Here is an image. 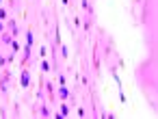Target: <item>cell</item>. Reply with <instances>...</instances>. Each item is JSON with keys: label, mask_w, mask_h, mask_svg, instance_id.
<instances>
[{"label": "cell", "mask_w": 158, "mask_h": 119, "mask_svg": "<svg viewBox=\"0 0 158 119\" xmlns=\"http://www.w3.org/2000/svg\"><path fill=\"white\" fill-rule=\"evenodd\" d=\"M20 85H22V87H28V85H31V74H28V71H22V76H20Z\"/></svg>", "instance_id": "obj_1"}, {"label": "cell", "mask_w": 158, "mask_h": 119, "mask_svg": "<svg viewBox=\"0 0 158 119\" xmlns=\"http://www.w3.org/2000/svg\"><path fill=\"white\" fill-rule=\"evenodd\" d=\"M59 95H61L63 100H67V98H70V89H67L65 85H61V91H59Z\"/></svg>", "instance_id": "obj_2"}, {"label": "cell", "mask_w": 158, "mask_h": 119, "mask_svg": "<svg viewBox=\"0 0 158 119\" xmlns=\"http://www.w3.org/2000/svg\"><path fill=\"white\" fill-rule=\"evenodd\" d=\"M56 117H70V108L63 104V106H61V115H56Z\"/></svg>", "instance_id": "obj_3"}, {"label": "cell", "mask_w": 158, "mask_h": 119, "mask_svg": "<svg viewBox=\"0 0 158 119\" xmlns=\"http://www.w3.org/2000/svg\"><path fill=\"white\" fill-rule=\"evenodd\" d=\"M41 69H43V71H50V63H48V61H41Z\"/></svg>", "instance_id": "obj_4"}, {"label": "cell", "mask_w": 158, "mask_h": 119, "mask_svg": "<svg viewBox=\"0 0 158 119\" xmlns=\"http://www.w3.org/2000/svg\"><path fill=\"white\" fill-rule=\"evenodd\" d=\"M11 50H13V52L20 50V43H17V41H11Z\"/></svg>", "instance_id": "obj_5"}, {"label": "cell", "mask_w": 158, "mask_h": 119, "mask_svg": "<svg viewBox=\"0 0 158 119\" xmlns=\"http://www.w3.org/2000/svg\"><path fill=\"white\" fill-rule=\"evenodd\" d=\"M0 20H7V11L5 9H0Z\"/></svg>", "instance_id": "obj_6"}]
</instances>
